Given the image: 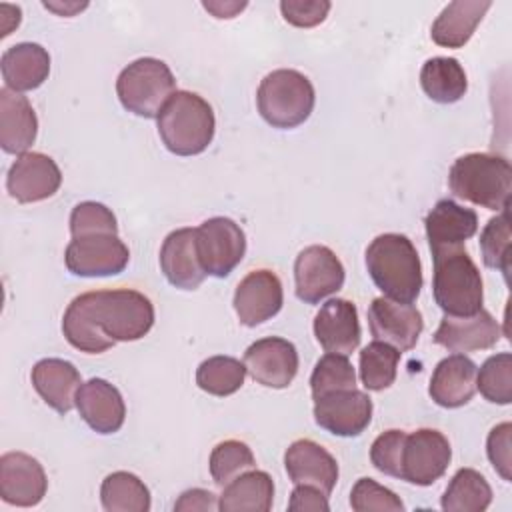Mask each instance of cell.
Instances as JSON below:
<instances>
[{"instance_id": "cell-23", "label": "cell", "mask_w": 512, "mask_h": 512, "mask_svg": "<svg viewBox=\"0 0 512 512\" xmlns=\"http://www.w3.org/2000/svg\"><path fill=\"white\" fill-rule=\"evenodd\" d=\"M160 268L166 280L180 290H196L204 282L206 270L198 258L196 228H178L164 238Z\"/></svg>"}, {"instance_id": "cell-7", "label": "cell", "mask_w": 512, "mask_h": 512, "mask_svg": "<svg viewBox=\"0 0 512 512\" xmlns=\"http://www.w3.org/2000/svg\"><path fill=\"white\" fill-rule=\"evenodd\" d=\"M174 92V74L168 64L158 58H138L130 62L116 80L120 104L142 118H158Z\"/></svg>"}, {"instance_id": "cell-32", "label": "cell", "mask_w": 512, "mask_h": 512, "mask_svg": "<svg viewBox=\"0 0 512 512\" xmlns=\"http://www.w3.org/2000/svg\"><path fill=\"white\" fill-rule=\"evenodd\" d=\"M100 502L106 512H148L150 490L132 472H112L102 480Z\"/></svg>"}, {"instance_id": "cell-1", "label": "cell", "mask_w": 512, "mask_h": 512, "mask_svg": "<svg viewBox=\"0 0 512 512\" xmlns=\"http://www.w3.org/2000/svg\"><path fill=\"white\" fill-rule=\"evenodd\" d=\"M152 326L150 298L130 288L84 292L68 304L62 316L64 338L86 354L106 352L116 342L140 340Z\"/></svg>"}, {"instance_id": "cell-12", "label": "cell", "mask_w": 512, "mask_h": 512, "mask_svg": "<svg viewBox=\"0 0 512 512\" xmlns=\"http://www.w3.org/2000/svg\"><path fill=\"white\" fill-rule=\"evenodd\" d=\"M244 366L254 382L280 390L296 378L298 350L290 340L280 336L260 338L246 348Z\"/></svg>"}, {"instance_id": "cell-41", "label": "cell", "mask_w": 512, "mask_h": 512, "mask_svg": "<svg viewBox=\"0 0 512 512\" xmlns=\"http://www.w3.org/2000/svg\"><path fill=\"white\" fill-rule=\"evenodd\" d=\"M406 432L404 430H386L370 446V460L376 470L386 476L400 478L402 474V450H404Z\"/></svg>"}, {"instance_id": "cell-38", "label": "cell", "mask_w": 512, "mask_h": 512, "mask_svg": "<svg viewBox=\"0 0 512 512\" xmlns=\"http://www.w3.org/2000/svg\"><path fill=\"white\" fill-rule=\"evenodd\" d=\"M510 216L508 208L500 210L498 216L490 218L480 234V252L488 268L500 270L504 276L510 272Z\"/></svg>"}, {"instance_id": "cell-15", "label": "cell", "mask_w": 512, "mask_h": 512, "mask_svg": "<svg viewBox=\"0 0 512 512\" xmlns=\"http://www.w3.org/2000/svg\"><path fill=\"white\" fill-rule=\"evenodd\" d=\"M62 184V172L58 164L42 152L20 154L6 176V188L10 196L22 204L42 202L58 192Z\"/></svg>"}, {"instance_id": "cell-13", "label": "cell", "mask_w": 512, "mask_h": 512, "mask_svg": "<svg viewBox=\"0 0 512 512\" xmlns=\"http://www.w3.org/2000/svg\"><path fill=\"white\" fill-rule=\"evenodd\" d=\"M314 420L334 436H358L372 420V400L358 388L324 394L314 400Z\"/></svg>"}, {"instance_id": "cell-31", "label": "cell", "mask_w": 512, "mask_h": 512, "mask_svg": "<svg viewBox=\"0 0 512 512\" xmlns=\"http://www.w3.org/2000/svg\"><path fill=\"white\" fill-rule=\"evenodd\" d=\"M492 502V488L474 468H460L448 482L442 496L446 512H484Z\"/></svg>"}, {"instance_id": "cell-25", "label": "cell", "mask_w": 512, "mask_h": 512, "mask_svg": "<svg viewBox=\"0 0 512 512\" xmlns=\"http://www.w3.org/2000/svg\"><path fill=\"white\" fill-rule=\"evenodd\" d=\"M30 378L38 396L58 414H68L76 406V392L82 378L72 362L42 358L34 364Z\"/></svg>"}, {"instance_id": "cell-5", "label": "cell", "mask_w": 512, "mask_h": 512, "mask_svg": "<svg viewBox=\"0 0 512 512\" xmlns=\"http://www.w3.org/2000/svg\"><path fill=\"white\" fill-rule=\"evenodd\" d=\"M316 94L312 82L298 70L280 68L266 74L256 92L260 116L272 128H296L314 110Z\"/></svg>"}, {"instance_id": "cell-3", "label": "cell", "mask_w": 512, "mask_h": 512, "mask_svg": "<svg viewBox=\"0 0 512 512\" xmlns=\"http://www.w3.org/2000/svg\"><path fill=\"white\" fill-rule=\"evenodd\" d=\"M448 186L454 196L500 212L510 206L512 166L502 156L470 152L450 166Z\"/></svg>"}, {"instance_id": "cell-9", "label": "cell", "mask_w": 512, "mask_h": 512, "mask_svg": "<svg viewBox=\"0 0 512 512\" xmlns=\"http://www.w3.org/2000/svg\"><path fill=\"white\" fill-rule=\"evenodd\" d=\"M450 460L452 448L448 438L434 428H420L406 434L400 480L416 486H430L444 476Z\"/></svg>"}, {"instance_id": "cell-45", "label": "cell", "mask_w": 512, "mask_h": 512, "mask_svg": "<svg viewBox=\"0 0 512 512\" xmlns=\"http://www.w3.org/2000/svg\"><path fill=\"white\" fill-rule=\"evenodd\" d=\"M174 510H178V512H194V510L212 512V510H218V498L210 490L192 488V490H186L180 494V498L174 502Z\"/></svg>"}, {"instance_id": "cell-20", "label": "cell", "mask_w": 512, "mask_h": 512, "mask_svg": "<svg viewBox=\"0 0 512 512\" xmlns=\"http://www.w3.org/2000/svg\"><path fill=\"white\" fill-rule=\"evenodd\" d=\"M76 408L82 420L98 434L118 432L126 418V404L120 390L104 378H90L80 384Z\"/></svg>"}, {"instance_id": "cell-10", "label": "cell", "mask_w": 512, "mask_h": 512, "mask_svg": "<svg viewBox=\"0 0 512 512\" xmlns=\"http://www.w3.org/2000/svg\"><path fill=\"white\" fill-rule=\"evenodd\" d=\"M128 260V246L118 238V234L72 238L64 252L66 268L74 276L84 278L120 274L128 266Z\"/></svg>"}, {"instance_id": "cell-24", "label": "cell", "mask_w": 512, "mask_h": 512, "mask_svg": "<svg viewBox=\"0 0 512 512\" xmlns=\"http://www.w3.org/2000/svg\"><path fill=\"white\" fill-rule=\"evenodd\" d=\"M476 364L464 354L442 358L430 378L428 394L442 408H460L476 392Z\"/></svg>"}, {"instance_id": "cell-14", "label": "cell", "mask_w": 512, "mask_h": 512, "mask_svg": "<svg viewBox=\"0 0 512 512\" xmlns=\"http://www.w3.org/2000/svg\"><path fill=\"white\" fill-rule=\"evenodd\" d=\"M368 326L374 340L386 342L400 352H408L416 346L424 320L416 306L380 296L374 298L368 308Z\"/></svg>"}, {"instance_id": "cell-17", "label": "cell", "mask_w": 512, "mask_h": 512, "mask_svg": "<svg viewBox=\"0 0 512 512\" xmlns=\"http://www.w3.org/2000/svg\"><path fill=\"white\" fill-rule=\"evenodd\" d=\"M282 302V282L272 270L266 268L246 274L234 292L236 316L240 324L248 328H254L276 316L282 308Z\"/></svg>"}, {"instance_id": "cell-39", "label": "cell", "mask_w": 512, "mask_h": 512, "mask_svg": "<svg viewBox=\"0 0 512 512\" xmlns=\"http://www.w3.org/2000/svg\"><path fill=\"white\" fill-rule=\"evenodd\" d=\"M70 234L72 238L98 236V234H118V222L114 212L100 202H80L70 214Z\"/></svg>"}, {"instance_id": "cell-21", "label": "cell", "mask_w": 512, "mask_h": 512, "mask_svg": "<svg viewBox=\"0 0 512 512\" xmlns=\"http://www.w3.org/2000/svg\"><path fill=\"white\" fill-rule=\"evenodd\" d=\"M284 466L292 484L314 486L326 496H330L338 480L336 458L308 438H300L286 448Z\"/></svg>"}, {"instance_id": "cell-30", "label": "cell", "mask_w": 512, "mask_h": 512, "mask_svg": "<svg viewBox=\"0 0 512 512\" xmlns=\"http://www.w3.org/2000/svg\"><path fill=\"white\" fill-rule=\"evenodd\" d=\"M420 86L434 102L454 104L466 94L468 78L456 58L436 56L424 62L420 70Z\"/></svg>"}, {"instance_id": "cell-8", "label": "cell", "mask_w": 512, "mask_h": 512, "mask_svg": "<svg viewBox=\"0 0 512 512\" xmlns=\"http://www.w3.org/2000/svg\"><path fill=\"white\" fill-rule=\"evenodd\" d=\"M196 248L206 274L226 278L246 254V236L234 220L214 216L196 228Z\"/></svg>"}, {"instance_id": "cell-34", "label": "cell", "mask_w": 512, "mask_h": 512, "mask_svg": "<svg viewBox=\"0 0 512 512\" xmlns=\"http://www.w3.org/2000/svg\"><path fill=\"white\" fill-rule=\"evenodd\" d=\"M246 378V366L232 356H210L196 370V384L212 396H230L238 392Z\"/></svg>"}, {"instance_id": "cell-35", "label": "cell", "mask_w": 512, "mask_h": 512, "mask_svg": "<svg viewBox=\"0 0 512 512\" xmlns=\"http://www.w3.org/2000/svg\"><path fill=\"white\" fill-rule=\"evenodd\" d=\"M356 388V370L348 356L344 354H324L310 376V390L312 398H320L330 392L338 390H350Z\"/></svg>"}, {"instance_id": "cell-33", "label": "cell", "mask_w": 512, "mask_h": 512, "mask_svg": "<svg viewBox=\"0 0 512 512\" xmlns=\"http://www.w3.org/2000/svg\"><path fill=\"white\" fill-rule=\"evenodd\" d=\"M400 350L394 346L374 340L360 352V380L366 390L380 392L394 384L400 362Z\"/></svg>"}, {"instance_id": "cell-18", "label": "cell", "mask_w": 512, "mask_h": 512, "mask_svg": "<svg viewBox=\"0 0 512 512\" xmlns=\"http://www.w3.org/2000/svg\"><path fill=\"white\" fill-rule=\"evenodd\" d=\"M426 238L432 258L462 250L478 230V214L472 208H464L454 200H438L424 220Z\"/></svg>"}, {"instance_id": "cell-40", "label": "cell", "mask_w": 512, "mask_h": 512, "mask_svg": "<svg viewBox=\"0 0 512 512\" xmlns=\"http://www.w3.org/2000/svg\"><path fill=\"white\" fill-rule=\"evenodd\" d=\"M350 506L356 512H402L404 504L402 500L388 490L386 486L378 484L372 478H360L350 492Z\"/></svg>"}, {"instance_id": "cell-16", "label": "cell", "mask_w": 512, "mask_h": 512, "mask_svg": "<svg viewBox=\"0 0 512 512\" xmlns=\"http://www.w3.org/2000/svg\"><path fill=\"white\" fill-rule=\"evenodd\" d=\"M48 478L42 464L26 452H6L0 456V498L6 504L30 508L42 502Z\"/></svg>"}, {"instance_id": "cell-6", "label": "cell", "mask_w": 512, "mask_h": 512, "mask_svg": "<svg viewBox=\"0 0 512 512\" xmlns=\"http://www.w3.org/2000/svg\"><path fill=\"white\" fill-rule=\"evenodd\" d=\"M432 294L446 316H472L482 310V276L464 248L434 258Z\"/></svg>"}, {"instance_id": "cell-44", "label": "cell", "mask_w": 512, "mask_h": 512, "mask_svg": "<svg viewBox=\"0 0 512 512\" xmlns=\"http://www.w3.org/2000/svg\"><path fill=\"white\" fill-rule=\"evenodd\" d=\"M288 510H292V512H328L330 504H328V496L322 490H318L314 486L296 484V488L290 494Z\"/></svg>"}, {"instance_id": "cell-4", "label": "cell", "mask_w": 512, "mask_h": 512, "mask_svg": "<svg viewBox=\"0 0 512 512\" xmlns=\"http://www.w3.org/2000/svg\"><path fill=\"white\" fill-rule=\"evenodd\" d=\"M164 146L176 156L202 154L216 130L212 106L196 92L176 90L156 118Z\"/></svg>"}, {"instance_id": "cell-37", "label": "cell", "mask_w": 512, "mask_h": 512, "mask_svg": "<svg viewBox=\"0 0 512 512\" xmlns=\"http://www.w3.org/2000/svg\"><path fill=\"white\" fill-rule=\"evenodd\" d=\"M476 390L492 404L512 402V354L500 352L480 366L476 372Z\"/></svg>"}, {"instance_id": "cell-43", "label": "cell", "mask_w": 512, "mask_h": 512, "mask_svg": "<svg viewBox=\"0 0 512 512\" xmlns=\"http://www.w3.org/2000/svg\"><path fill=\"white\" fill-rule=\"evenodd\" d=\"M328 0H282L280 12L284 20L298 28H312L326 20L330 12Z\"/></svg>"}, {"instance_id": "cell-28", "label": "cell", "mask_w": 512, "mask_h": 512, "mask_svg": "<svg viewBox=\"0 0 512 512\" xmlns=\"http://www.w3.org/2000/svg\"><path fill=\"white\" fill-rule=\"evenodd\" d=\"M490 0H456L450 2L434 20L430 36L438 46L462 48L490 10Z\"/></svg>"}, {"instance_id": "cell-2", "label": "cell", "mask_w": 512, "mask_h": 512, "mask_svg": "<svg viewBox=\"0 0 512 512\" xmlns=\"http://www.w3.org/2000/svg\"><path fill=\"white\" fill-rule=\"evenodd\" d=\"M366 268L378 290L390 300L412 304L422 290V264L412 240L388 232L366 248Z\"/></svg>"}, {"instance_id": "cell-36", "label": "cell", "mask_w": 512, "mask_h": 512, "mask_svg": "<svg viewBox=\"0 0 512 512\" xmlns=\"http://www.w3.org/2000/svg\"><path fill=\"white\" fill-rule=\"evenodd\" d=\"M208 464L214 484L224 488L246 470H252L256 460L248 444L240 440H224L212 448Z\"/></svg>"}, {"instance_id": "cell-42", "label": "cell", "mask_w": 512, "mask_h": 512, "mask_svg": "<svg viewBox=\"0 0 512 512\" xmlns=\"http://www.w3.org/2000/svg\"><path fill=\"white\" fill-rule=\"evenodd\" d=\"M512 424L502 422L494 426L488 434L486 440V454L494 470L502 476V480L510 482L512 480Z\"/></svg>"}, {"instance_id": "cell-46", "label": "cell", "mask_w": 512, "mask_h": 512, "mask_svg": "<svg viewBox=\"0 0 512 512\" xmlns=\"http://www.w3.org/2000/svg\"><path fill=\"white\" fill-rule=\"evenodd\" d=\"M202 6L216 18H234L246 8V2H202Z\"/></svg>"}, {"instance_id": "cell-26", "label": "cell", "mask_w": 512, "mask_h": 512, "mask_svg": "<svg viewBox=\"0 0 512 512\" xmlns=\"http://www.w3.org/2000/svg\"><path fill=\"white\" fill-rule=\"evenodd\" d=\"M38 118L26 96L0 90V146L6 154H24L36 140Z\"/></svg>"}, {"instance_id": "cell-29", "label": "cell", "mask_w": 512, "mask_h": 512, "mask_svg": "<svg viewBox=\"0 0 512 512\" xmlns=\"http://www.w3.org/2000/svg\"><path fill=\"white\" fill-rule=\"evenodd\" d=\"M274 502V482L264 470H246L222 488L218 510L222 512H268Z\"/></svg>"}, {"instance_id": "cell-47", "label": "cell", "mask_w": 512, "mask_h": 512, "mask_svg": "<svg viewBox=\"0 0 512 512\" xmlns=\"http://www.w3.org/2000/svg\"><path fill=\"white\" fill-rule=\"evenodd\" d=\"M86 6H88V4H64V6H60V4L44 2V8L54 10V12H58L60 16H74L78 10H82V8H86Z\"/></svg>"}, {"instance_id": "cell-11", "label": "cell", "mask_w": 512, "mask_h": 512, "mask_svg": "<svg viewBox=\"0 0 512 512\" xmlns=\"http://www.w3.org/2000/svg\"><path fill=\"white\" fill-rule=\"evenodd\" d=\"M344 266L340 258L322 244L304 248L294 262L296 296L306 304H318L344 286Z\"/></svg>"}, {"instance_id": "cell-27", "label": "cell", "mask_w": 512, "mask_h": 512, "mask_svg": "<svg viewBox=\"0 0 512 512\" xmlns=\"http://www.w3.org/2000/svg\"><path fill=\"white\" fill-rule=\"evenodd\" d=\"M0 70L6 88L14 92L36 90L50 74V54L36 42H20L4 50Z\"/></svg>"}, {"instance_id": "cell-22", "label": "cell", "mask_w": 512, "mask_h": 512, "mask_svg": "<svg viewBox=\"0 0 512 512\" xmlns=\"http://www.w3.org/2000/svg\"><path fill=\"white\" fill-rule=\"evenodd\" d=\"M314 336L326 352L352 354L362 338L356 306L344 298L324 302L314 316Z\"/></svg>"}, {"instance_id": "cell-19", "label": "cell", "mask_w": 512, "mask_h": 512, "mask_svg": "<svg viewBox=\"0 0 512 512\" xmlns=\"http://www.w3.org/2000/svg\"><path fill=\"white\" fill-rule=\"evenodd\" d=\"M502 336L498 320L488 310L472 316H444L434 332V342L450 352H474L492 348Z\"/></svg>"}]
</instances>
